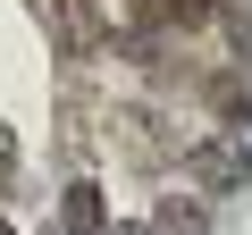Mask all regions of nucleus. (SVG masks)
<instances>
[{
  "instance_id": "obj_1",
  "label": "nucleus",
  "mask_w": 252,
  "mask_h": 235,
  "mask_svg": "<svg viewBox=\"0 0 252 235\" xmlns=\"http://www.w3.org/2000/svg\"><path fill=\"white\" fill-rule=\"evenodd\" d=\"M193 168H202L210 185H235V176H244V160H235L227 143H202V151H193Z\"/></svg>"
},
{
  "instance_id": "obj_2",
  "label": "nucleus",
  "mask_w": 252,
  "mask_h": 235,
  "mask_svg": "<svg viewBox=\"0 0 252 235\" xmlns=\"http://www.w3.org/2000/svg\"><path fill=\"white\" fill-rule=\"evenodd\" d=\"M67 218H76V227H101V202H93V185H76V193H67Z\"/></svg>"
},
{
  "instance_id": "obj_3",
  "label": "nucleus",
  "mask_w": 252,
  "mask_h": 235,
  "mask_svg": "<svg viewBox=\"0 0 252 235\" xmlns=\"http://www.w3.org/2000/svg\"><path fill=\"white\" fill-rule=\"evenodd\" d=\"M118 235H152V227H118Z\"/></svg>"
},
{
  "instance_id": "obj_4",
  "label": "nucleus",
  "mask_w": 252,
  "mask_h": 235,
  "mask_svg": "<svg viewBox=\"0 0 252 235\" xmlns=\"http://www.w3.org/2000/svg\"><path fill=\"white\" fill-rule=\"evenodd\" d=\"M0 235H9V227H0Z\"/></svg>"
}]
</instances>
